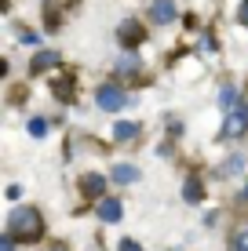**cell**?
I'll return each instance as SVG.
<instances>
[{
    "label": "cell",
    "instance_id": "13",
    "mask_svg": "<svg viewBox=\"0 0 248 251\" xmlns=\"http://www.w3.org/2000/svg\"><path fill=\"white\" fill-rule=\"evenodd\" d=\"M219 106H223L226 113H234L237 109V88H223L219 91Z\"/></svg>",
    "mask_w": 248,
    "mask_h": 251
},
{
    "label": "cell",
    "instance_id": "17",
    "mask_svg": "<svg viewBox=\"0 0 248 251\" xmlns=\"http://www.w3.org/2000/svg\"><path fill=\"white\" fill-rule=\"evenodd\" d=\"M0 251H15V237H11V233H4V237H0Z\"/></svg>",
    "mask_w": 248,
    "mask_h": 251
},
{
    "label": "cell",
    "instance_id": "10",
    "mask_svg": "<svg viewBox=\"0 0 248 251\" xmlns=\"http://www.w3.org/2000/svg\"><path fill=\"white\" fill-rule=\"evenodd\" d=\"M183 197H186L190 204H201V201H204V186H201V178H186Z\"/></svg>",
    "mask_w": 248,
    "mask_h": 251
},
{
    "label": "cell",
    "instance_id": "16",
    "mask_svg": "<svg viewBox=\"0 0 248 251\" xmlns=\"http://www.w3.org/2000/svg\"><path fill=\"white\" fill-rule=\"evenodd\" d=\"M234 251H248V229H245V233H237V240H234Z\"/></svg>",
    "mask_w": 248,
    "mask_h": 251
},
{
    "label": "cell",
    "instance_id": "11",
    "mask_svg": "<svg viewBox=\"0 0 248 251\" xmlns=\"http://www.w3.org/2000/svg\"><path fill=\"white\" fill-rule=\"evenodd\" d=\"M113 178L121 186H128V182H135V178H139V168H135V164H117L113 168Z\"/></svg>",
    "mask_w": 248,
    "mask_h": 251
},
{
    "label": "cell",
    "instance_id": "1",
    "mask_svg": "<svg viewBox=\"0 0 248 251\" xmlns=\"http://www.w3.org/2000/svg\"><path fill=\"white\" fill-rule=\"evenodd\" d=\"M7 233H11L15 240H40L44 237V219H40L37 207H15L11 215H7Z\"/></svg>",
    "mask_w": 248,
    "mask_h": 251
},
{
    "label": "cell",
    "instance_id": "5",
    "mask_svg": "<svg viewBox=\"0 0 248 251\" xmlns=\"http://www.w3.org/2000/svg\"><path fill=\"white\" fill-rule=\"evenodd\" d=\"M102 189H106V178L95 175V171H88V175L81 178V193L91 197V201H102Z\"/></svg>",
    "mask_w": 248,
    "mask_h": 251
},
{
    "label": "cell",
    "instance_id": "19",
    "mask_svg": "<svg viewBox=\"0 0 248 251\" xmlns=\"http://www.w3.org/2000/svg\"><path fill=\"white\" fill-rule=\"evenodd\" d=\"M237 19H241V22L248 25V0H245V4H241V11H237Z\"/></svg>",
    "mask_w": 248,
    "mask_h": 251
},
{
    "label": "cell",
    "instance_id": "18",
    "mask_svg": "<svg viewBox=\"0 0 248 251\" xmlns=\"http://www.w3.org/2000/svg\"><path fill=\"white\" fill-rule=\"evenodd\" d=\"M117 251H142V248L135 244V240H121V244H117Z\"/></svg>",
    "mask_w": 248,
    "mask_h": 251
},
{
    "label": "cell",
    "instance_id": "2",
    "mask_svg": "<svg viewBox=\"0 0 248 251\" xmlns=\"http://www.w3.org/2000/svg\"><path fill=\"white\" fill-rule=\"evenodd\" d=\"M95 99H99V106L106 109V113H117V109H124V102H128V95L117 88V84H102V88L95 91Z\"/></svg>",
    "mask_w": 248,
    "mask_h": 251
},
{
    "label": "cell",
    "instance_id": "4",
    "mask_svg": "<svg viewBox=\"0 0 248 251\" xmlns=\"http://www.w3.org/2000/svg\"><path fill=\"white\" fill-rule=\"evenodd\" d=\"M248 131V106H237L234 113H226V124H223V135L226 138H237Z\"/></svg>",
    "mask_w": 248,
    "mask_h": 251
},
{
    "label": "cell",
    "instance_id": "15",
    "mask_svg": "<svg viewBox=\"0 0 248 251\" xmlns=\"http://www.w3.org/2000/svg\"><path fill=\"white\" fill-rule=\"evenodd\" d=\"M44 131H48V124H44V120H29V135H37V138H40Z\"/></svg>",
    "mask_w": 248,
    "mask_h": 251
},
{
    "label": "cell",
    "instance_id": "21",
    "mask_svg": "<svg viewBox=\"0 0 248 251\" xmlns=\"http://www.w3.org/2000/svg\"><path fill=\"white\" fill-rule=\"evenodd\" d=\"M245 197H248V189H245Z\"/></svg>",
    "mask_w": 248,
    "mask_h": 251
},
{
    "label": "cell",
    "instance_id": "6",
    "mask_svg": "<svg viewBox=\"0 0 248 251\" xmlns=\"http://www.w3.org/2000/svg\"><path fill=\"white\" fill-rule=\"evenodd\" d=\"M95 215H99L102 222H121L124 207H121V201H110V197H102V201L95 204Z\"/></svg>",
    "mask_w": 248,
    "mask_h": 251
},
{
    "label": "cell",
    "instance_id": "12",
    "mask_svg": "<svg viewBox=\"0 0 248 251\" xmlns=\"http://www.w3.org/2000/svg\"><path fill=\"white\" fill-rule=\"evenodd\" d=\"M51 66H58V55H55V51H40V55L33 58L29 73H40V69H51Z\"/></svg>",
    "mask_w": 248,
    "mask_h": 251
},
{
    "label": "cell",
    "instance_id": "3",
    "mask_svg": "<svg viewBox=\"0 0 248 251\" xmlns=\"http://www.w3.org/2000/svg\"><path fill=\"white\" fill-rule=\"evenodd\" d=\"M117 40H121L124 48H139L142 40H146V29H142L135 19H128V22H121L117 25Z\"/></svg>",
    "mask_w": 248,
    "mask_h": 251
},
{
    "label": "cell",
    "instance_id": "14",
    "mask_svg": "<svg viewBox=\"0 0 248 251\" xmlns=\"http://www.w3.org/2000/svg\"><path fill=\"white\" fill-rule=\"evenodd\" d=\"M241 168H245V157H241V153H237V157H230V160L223 164V168H219V175H223V178H226V175H237V171H241Z\"/></svg>",
    "mask_w": 248,
    "mask_h": 251
},
{
    "label": "cell",
    "instance_id": "8",
    "mask_svg": "<svg viewBox=\"0 0 248 251\" xmlns=\"http://www.w3.org/2000/svg\"><path fill=\"white\" fill-rule=\"evenodd\" d=\"M139 69H142V58H139V55H132V51L117 58V76H135Z\"/></svg>",
    "mask_w": 248,
    "mask_h": 251
},
{
    "label": "cell",
    "instance_id": "9",
    "mask_svg": "<svg viewBox=\"0 0 248 251\" xmlns=\"http://www.w3.org/2000/svg\"><path fill=\"white\" fill-rule=\"evenodd\" d=\"M135 135H139V124H132V120H117L113 124V138L117 142H132Z\"/></svg>",
    "mask_w": 248,
    "mask_h": 251
},
{
    "label": "cell",
    "instance_id": "20",
    "mask_svg": "<svg viewBox=\"0 0 248 251\" xmlns=\"http://www.w3.org/2000/svg\"><path fill=\"white\" fill-rule=\"evenodd\" d=\"M48 251H66V248H48Z\"/></svg>",
    "mask_w": 248,
    "mask_h": 251
},
{
    "label": "cell",
    "instance_id": "7",
    "mask_svg": "<svg viewBox=\"0 0 248 251\" xmlns=\"http://www.w3.org/2000/svg\"><path fill=\"white\" fill-rule=\"evenodd\" d=\"M150 22H157V25L175 22V4H172V0H153V7H150Z\"/></svg>",
    "mask_w": 248,
    "mask_h": 251
}]
</instances>
